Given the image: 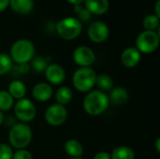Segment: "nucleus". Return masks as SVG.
<instances>
[{"instance_id":"f257e3e1","label":"nucleus","mask_w":160,"mask_h":159,"mask_svg":"<svg viewBox=\"0 0 160 159\" xmlns=\"http://www.w3.org/2000/svg\"><path fill=\"white\" fill-rule=\"evenodd\" d=\"M110 100L106 93L100 90H93L87 93L83 99L82 107L84 112L91 116H98L109 108Z\"/></svg>"},{"instance_id":"f03ea898","label":"nucleus","mask_w":160,"mask_h":159,"mask_svg":"<svg viewBox=\"0 0 160 159\" xmlns=\"http://www.w3.org/2000/svg\"><path fill=\"white\" fill-rule=\"evenodd\" d=\"M33 132L30 127L24 123H16L11 126L8 133L9 146L16 150L25 149L32 142Z\"/></svg>"},{"instance_id":"7ed1b4c3","label":"nucleus","mask_w":160,"mask_h":159,"mask_svg":"<svg viewBox=\"0 0 160 159\" xmlns=\"http://www.w3.org/2000/svg\"><path fill=\"white\" fill-rule=\"evenodd\" d=\"M35 55V45L29 39L16 40L10 47V58L17 65L28 64Z\"/></svg>"},{"instance_id":"20e7f679","label":"nucleus","mask_w":160,"mask_h":159,"mask_svg":"<svg viewBox=\"0 0 160 159\" xmlns=\"http://www.w3.org/2000/svg\"><path fill=\"white\" fill-rule=\"evenodd\" d=\"M96 79L97 73L92 67H79L72 76V83L79 92L88 93L96 85Z\"/></svg>"},{"instance_id":"39448f33","label":"nucleus","mask_w":160,"mask_h":159,"mask_svg":"<svg viewBox=\"0 0 160 159\" xmlns=\"http://www.w3.org/2000/svg\"><path fill=\"white\" fill-rule=\"evenodd\" d=\"M58 36L65 40H72L77 38L82 30V24L75 17H66L61 19L55 25Z\"/></svg>"},{"instance_id":"423d86ee","label":"nucleus","mask_w":160,"mask_h":159,"mask_svg":"<svg viewBox=\"0 0 160 159\" xmlns=\"http://www.w3.org/2000/svg\"><path fill=\"white\" fill-rule=\"evenodd\" d=\"M159 46V35L156 31L144 30L136 38V48L141 53L150 54L158 50Z\"/></svg>"},{"instance_id":"0eeeda50","label":"nucleus","mask_w":160,"mask_h":159,"mask_svg":"<svg viewBox=\"0 0 160 159\" xmlns=\"http://www.w3.org/2000/svg\"><path fill=\"white\" fill-rule=\"evenodd\" d=\"M14 114L16 118L21 123H30L34 120L37 114V109L35 104L28 98H22L17 100V102L13 106Z\"/></svg>"},{"instance_id":"6e6552de","label":"nucleus","mask_w":160,"mask_h":159,"mask_svg":"<svg viewBox=\"0 0 160 159\" xmlns=\"http://www.w3.org/2000/svg\"><path fill=\"white\" fill-rule=\"evenodd\" d=\"M44 118L46 123L52 127L62 126L68 119V110L60 104H52L46 109Z\"/></svg>"},{"instance_id":"1a4fd4ad","label":"nucleus","mask_w":160,"mask_h":159,"mask_svg":"<svg viewBox=\"0 0 160 159\" xmlns=\"http://www.w3.org/2000/svg\"><path fill=\"white\" fill-rule=\"evenodd\" d=\"M73 61L80 67H91L96 61L94 51L87 46H79L73 52Z\"/></svg>"},{"instance_id":"9d476101","label":"nucleus","mask_w":160,"mask_h":159,"mask_svg":"<svg viewBox=\"0 0 160 159\" xmlns=\"http://www.w3.org/2000/svg\"><path fill=\"white\" fill-rule=\"evenodd\" d=\"M87 35L91 41L95 43H102L108 39L110 29L105 22L96 21L89 25L87 29Z\"/></svg>"},{"instance_id":"9b49d317","label":"nucleus","mask_w":160,"mask_h":159,"mask_svg":"<svg viewBox=\"0 0 160 159\" xmlns=\"http://www.w3.org/2000/svg\"><path fill=\"white\" fill-rule=\"evenodd\" d=\"M44 74L49 84L60 85L66 80V71L64 67L58 64L48 65L44 71Z\"/></svg>"},{"instance_id":"f8f14e48","label":"nucleus","mask_w":160,"mask_h":159,"mask_svg":"<svg viewBox=\"0 0 160 159\" xmlns=\"http://www.w3.org/2000/svg\"><path fill=\"white\" fill-rule=\"evenodd\" d=\"M142 59V53L136 47H128L121 54L120 60L122 65L127 68H132L139 65Z\"/></svg>"},{"instance_id":"ddd939ff","label":"nucleus","mask_w":160,"mask_h":159,"mask_svg":"<svg viewBox=\"0 0 160 159\" xmlns=\"http://www.w3.org/2000/svg\"><path fill=\"white\" fill-rule=\"evenodd\" d=\"M52 95L53 91L52 85L45 82H38L32 89V96L38 102H46L50 100Z\"/></svg>"},{"instance_id":"4468645a","label":"nucleus","mask_w":160,"mask_h":159,"mask_svg":"<svg viewBox=\"0 0 160 159\" xmlns=\"http://www.w3.org/2000/svg\"><path fill=\"white\" fill-rule=\"evenodd\" d=\"M85 8L95 15H103L105 14L110 7L109 0H84Z\"/></svg>"},{"instance_id":"2eb2a0df","label":"nucleus","mask_w":160,"mask_h":159,"mask_svg":"<svg viewBox=\"0 0 160 159\" xmlns=\"http://www.w3.org/2000/svg\"><path fill=\"white\" fill-rule=\"evenodd\" d=\"M8 92L13 97V99L19 100V99L25 97L27 88L23 82L20 81V80H13L8 84Z\"/></svg>"},{"instance_id":"dca6fc26","label":"nucleus","mask_w":160,"mask_h":159,"mask_svg":"<svg viewBox=\"0 0 160 159\" xmlns=\"http://www.w3.org/2000/svg\"><path fill=\"white\" fill-rule=\"evenodd\" d=\"M108 97H109L110 103L116 106H120L128 101V92L124 87H115L110 91V95Z\"/></svg>"},{"instance_id":"f3484780","label":"nucleus","mask_w":160,"mask_h":159,"mask_svg":"<svg viewBox=\"0 0 160 159\" xmlns=\"http://www.w3.org/2000/svg\"><path fill=\"white\" fill-rule=\"evenodd\" d=\"M11 9L18 14H28L34 7V0H9Z\"/></svg>"},{"instance_id":"a211bd4d","label":"nucleus","mask_w":160,"mask_h":159,"mask_svg":"<svg viewBox=\"0 0 160 159\" xmlns=\"http://www.w3.org/2000/svg\"><path fill=\"white\" fill-rule=\"evenodd\" d=\"M64 149L67 155L70 157H82L83 155V146L79 141L74 139L67 141Z\"/></svg>"},{"instance_id":"6ab92c4d","label":"nucleus","mask_w":160,"mask_h":159,"mask_svg":"<svg viewBox=\"0 0 160 159\" xmlns=\"http://www.w3.org/2000/svg\"><path fill=\"white\" fill-rule=\"evenodd\" d=\"M73 93L68 86H61L55 92L56 103L62 106L68 105L72 100Z\"/></svg>"},{"instance_id":"aec40b11","label":"nucleus","mask_w":160,"mask_h":159,"mask_svg":"<svg viewBox=\"0 0 160 159\" xmlns=\"http://www.w3.org/2000/svg\"><path fill=\"white\" fill-rule=\"evenodd\" d=\"M96 85L98 86V90L106 93L108 91H111L113 88V81L109 74L102 73V74L97 75Z\"/></svg>"},{"instance_id":"412c9836","label":"nucleus","mask_w":160,"mask_h":159,"mask_svg":"<svg viewBox=\"0 0 160 159\" xmlns=\"http://www.w3.org/2000/svg\"><path fill=\"white\" fill-rule=\"evenodd\" d=\"M110 155L111 159H135L134 151L128 146H118Z\"/></svg>"},{"instance_id":"4be33fe9","label":"nucleus","mask_w":160,"mask_h":159,"mask_svg":"<svg viewBox=\"0 0 160 159\" xmlns=\"http://www.w3.org/2000/svg\"><path fill=\"white\" fill-rule=\"evenodd\" d=\"M14 106V99L8 94V91L1 90L0 91V111L7 112L12 109Z\"/></svg>"},{"instance_id":"5701e85b","label":"nucleus","mask_w":160,"mask_h":159,"mask_svg":"<svg viewBox=\"0 0 160 159\" xmlns=\"http://www.w3.org/2000/svg\"><path fill=\"white\" fill-rule=\"evenodd\" d=\"M142 26L144 30L156 31V29H158L159 26V18L155 14L147 15L142 21Z\"/></svg>"},{"instance_id":"b1692460","label":"nucleus","mask_w":160,"mask_h":159,"mask_svg":"<svg viewBox=\"0 0 160 159\" xmlns=\"http://www.w3.org/2000/svg\"><path fill=\"white\" fill-rule=\"evenodd\" d=\"M13 62L8 53H0V76L7 74L12 68Z\"/></svg>"},{"instance_id":"393cba45","label":"nucleus","mask_w":160,"mask_h":159,"mask_svg":"<svg viewBox=\"0 0 160 159\" xmlns=\"http://www.w3.org/2000/svg\"><path fill=\"white\" fill-rule=\"evenodd\" d=\"M31 62V66L33 67V69L38 72V73H42L45 71L46 67H48V61L46 58L42 57V56H37V57H33V59L30 61Z\"/></svg>"},{"instance_id":"a878e982","label":"nucleus","mask_w":160,"mask_h":159,"mask_svg":"<svg viewBox=\"0 0 160 159\" xmlns=\"http://www.w3.org/2000/svg\"><path fill=\"white\" fill-rule=\"evenodd\" d=\"M12 148L6 143H0V159H12Z\"/></svg>"},{"instance_id":"bb28decb","label":"nucleus","mask_w":160,"mask_h":159,"mask_svg":"<svg viewBox=\"0 0 160 159\" xmlns=\"http://www.w3.org/2000/svg\"><path fill=\"white\" fill-rule=\"evenodd\" d=\"M12 159H33V156L26 149H21L13 153Z\"/></svg>"},{"instance_id":"cd10ccee","label":"nucleus","mask_w":160,"mask_h":159,"mask_svg":"<svg viewBox=\"0 0 160 159\" xmlns=\"http://www.w3.org/2000/svg\"><path fill=\"white\" fill-rule=\"evenodd\" d=\"M78 17H79V21L82 22H88L91 18V13L85 8V7H82V10L78 13Z\"/></svg>"},{"instance_id":"c85d7f7f","label":"nucleus","mask_w":160,"mask_h":159,"mask_svg":"<svg viewBox=\"0 0 160 159\" xmlns=\"http://www.w3.org/2000/svg\"><path fill=\"white\" fill-rule=\"evenodd\" d=\"M93 159H111V155L108 152H99L98 153Z\"/></svg>"},{"instance_id":"c756f323","label":"nucleus","mask_w":160,"mask_h":159,"mask_svg":"<svg viewBox=\"0 0 160 159\" xmlns=\"http://www.w3.org/2000/svg\"><path fill=\"white\" fill-rule=\"evenodd\" d=\"M8 6H9V0H0V12L7 9Z\"/></svg>"},{"instance_id":"7c9ffc66","label":"nucleus","mask_w":160,"mask_h":159,"mask_svg":"<svg viewBox=\"0 0 160 159\" xmlns=\"http://www.w3.org/2000/svg\"><path fill=\"white\" fill-rule=\"evenodd\" d=\"M160 0H158L156 5H155V15H157L158 18H160Z\"/></svg>"},{"instance_id":"2f4dec72","label":"nucleus","mask_w":160,"mask_h":159,"mask_svg":"<svg viewBox=\"0 0 160 159\" xmlns=\"http://www.w3.org/2000/svg\"><path fill=\"white\" fill-rule=\"evenodd\" d=\"M67 1L68 3L74 5V6H76V5H82V3L84 2V0H67Z\"/></svg>"},{"instance_id":"473e14b6","label":"nucleus","mask_w":160,"mask_h":159,"mask_svg":"<svg viewBox=\"0 0 160 159\" xmlns=\"http://www.w3.org/2000/svg\"><path fill=\"white\" fill-rule=\"evenodd\" d=\"M156 150H157V152L158 153H160V139L159 138H158L157 139V141H156Z\"/></svg>"},{"instance_id":"72a5a7b5","label":"nucleus","mask_w":160,"mask_h":159,"mask_svg":"<svg viewBox=\"0 0 160 159\" xmlns=\"http://www.w3.org/2000/svg\"><path fill=\"white\" fill-rule=\"evenodd\" d=\"M82 5H76V6H74V11L76 12V13H79L81 10H82Z\"/></svg>"},{"instance_id":"f704fd0d","label":"nucleus","mask_w":160,"mask_h":159,"mask_svg":"<svg viewBox=\"0 0 160 159\" xmlns=\"http://www.w3.org/2000/svg\"><path fill=\"white\" fill-rule=\"evenodd\" d=\"M4 120H5L4 113H3V112H1V111H0V126L4 123Z\"/></svg>"},{"instance_id":"c9c22d12","label":"nucleus","mask_w":160,"mask_h":159,"mask_svg":"<svg viewBox=\"0 0 160 159\" xmlns=\"http://www.w3.org/2000/svg\"><path fill=\"white\" fill-rule=\"evenodd\" d=\"M68 159H83V158H82V157H70V158H68Z\"/></svg>"}]
</instances>
